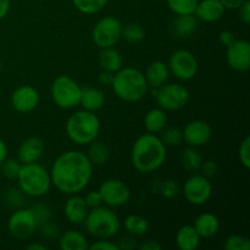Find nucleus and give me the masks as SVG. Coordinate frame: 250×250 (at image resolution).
Instances as JSON below:
<instances>
[{
  "instance_id": "1a4fd4ad",
  "label": "nucleus",
  "mask_w": 250,
  "mask_h": 250,
  "mask_svg": "<svg viewBox=\"0 0 250 250\" xmlns=\"http://www.w3.org/2000/svg\"><path fill=\"white\" fill-rule=\"evenodd\" d=\"M122 26L119 19L114 16L103 17L95 23L92 32L93 42L100 49L115 46L121 39Z\"/></svg>"
},
{
  "instance_id": "603ef678",
  "label": "nucleus",
  "mask_w": 250,
  "mask_h": 250,
  "mask_svg": "<svg viewBox=\"0 0 250 250\" xmlns=\"http://www.w3.org/2000/svg\"><path fill=\"white\" fill-rule=\"evenodd\" d=\"M10 6H11L10 0H0V20H2L9 14Z\"/></svg>"
},
{
  "instance_id": "8fccbe9b",
  "label": "nucleus",
  "mask_w": 250,
  "mask_h": 250,
  "mask_svg": "<svg viewBox=\"0 0 250 250\" xmlns=\"http://www.w3.org/2000/svg\"><path fill=\"white\" fill-rule=\"evenodd\" d=\"M117 246H119V249L131 250V249L136 248V242H134L133 236L126 237V238H122L121 241H120V243L117 244Z\"/></svg>"
},
{
  "instance_id": "0eeeda50",
  "label": "nucleus",
  "mask_w": 250,
  "mask_h": 250,
  "mask_svg": "<svg viewBox=\"0 0 250 250\" xmlns=\"http://www.w3.org/2000/svg\"><path fill=\"white\" fill-rule=\"evenodd\" d=\"M82 87L67 75H60L54 80L50 93L53 102L60 109H73L80 105Z\"/></svg>"
},
{
  "instance_id": "bb28decb",
  "label": "nucleus",
  "mask_w": 250,
  "mask_h": 250,
  "mask_svg": "<svg viewBox=\"0 0 250 250\" xmlns=\"http://www.w3.org/2000/svg\"><path fill=\"white\" fill-rule=\"evenodd\" d=\"M167 125V115L161 107L150 109L144 116V127L148 133L159 134Z\"/></svg>"
},
{
  "instance_id": "2eb2a0df",
  "label": "nucleus",
  "mask_w": 250,
  "mask_h": 250,
  "mask_svg": "<svg viewBox=\"0 0 250 250\" xmlns=\"http://www.w3.org/2000/svg\"><path fill=\"white\" fill-rule=\"evenodd\" d=\"M39 93L32 85H21L16 88L11 94V106L20 114L31 112L38 106Z\"/></svg>"
},
{
  "instance_id": "cd10ccee",
  "label": "nucleus",
  "mask_w": 250,
  "mask_h": 250,
  "mask_svg": "<svg viewBox=\"0 0 250 250\" xmlns=\"http://www.w3.org/2000/svg\"><path fill=\"white\" fill-rule=\"evenodd\" d=\"M88 146H88V151L85 155L88 156V159L93 164V166L104 165V164H106L109 161L110 150L106 144L95 139V141L90 142Z\"/></svg>"
},
{
  "instance_id": "39448f33",
  "label": "nucleus",
  "mask_w": 250,
  "mask_h": 250,
  "mask_svg": "<svg viewBox=\"0 0 250 250\" xmlns=\"http://www.w3.org/2000/svg\"><path fill=\"white\" fill-rule=\"evenodd\" d=\"M84 226L88 233L97 239H110L119 233L121 222L111 208L100 205L88 211Z\"/></svg>"
},
{
  "instance_id": "4c0bfd02",
  "label": "nucleus",
  "mask_w": 250,
  "mask_h": 250,
  "mask_svg": "<svg viewBox=\"0 0 250 250\" xmlns=\"http://www.w3.org/2000/svg\"><path fill=\"white\" fill-rule=\"evenodd\" d=\"M238 158L244 168H250V137H246L239 146Z\"/></svg>"
},
{
  "instance_id": "423d86ee",
  "label": "nucleus",
  "mask_w": 250,
  "mask_h": 250,
  "mask_svg": "<svg viewBox=\"0 0 250 250\" xmlns=\"http://www.w3.org/2000/svg\"><path fill=\"white\" fill-rule=\"evenodd\" d=\"M16 180L20 190L28 197H43L51 187L50 173L37 163L22 164Z\"/></svg>"
},
{
  "instance_id": "473e14b6",
  "label": "nucleus",
  "mask_w": 250,
  "mask_h": 250,
  "mask_svg": "<svg viewBox=\"0 0 250 250\" xmlns=\"http://www.w3.org/2000/svg\"><path fill=\"white\" fill-rule=\"evenodd\" d=\"M199 0H166L167 6L176 15L194 14Z\"/></svg>"
},
{
  "instance_id": "6e6552de",
  "label": "nucleus",
  "mask_w": 250,
  "mask_h": 250,
  "mask_svg": "<svg viewBox=\"0 0 250 250\" xmlns=\"http://www.w3.org/2000/svg\"><path fill=\"white\" fill-rule=\"evenodd\" d=\"M159 107L165 111H177L189 102V90L178 83H165L160 88H153Z\"/></svg>"
},
{
  "instance_id": "f8f14e48",
  "label": "nucleus",
  "mask_w": 250,
  "mask_h": 250,
  "mask_svg": "<svg viewBox=\"0 0 250 250\" xmlns=\"http://www.w3.org/2000/svg\"><path fill=\"white\" fill-rule=\"evenodd\" d=\"M98 190L102 195L103 203L110 208L122 207L131 199V189L119 178H109L104 181Z\"/></svg>"
},
{
  "instance_id": "09e8293b",
  "label": "nucleus",
  "mask_w": 250,
  "mask_h": 250,
  "mask_svg": "<svg viewBox=\"0 0 250 250\" xmlns=\"http://www.w3.org/2000/svg\"><path fill=\"white\" fill-rule=\"evenodd\" d=\"M141 250H160L161 244L156 239H146L139 246Z\"/></svg>"
},
{
  "instance_id": "f3484780",
  "label": "nucleus",
  "mask_w": 250,
  "mask_h": 250,
  "mask_svg": "<svg viewBox=\"0 0 250 250\" xmlns=\"http://www.w3.org/2000/svg\"><path fill=\"white\" fill-rule=\"evenodd\" d=\"M44 154V143L38 137L24 139L17 151V158L21 164L38 163Z\"/></svg>"
},
{
  "instance_id": "a19ab883",
  "label": "nucleus",
  "mask_w": 250,
  "mask_h": 250,
  "mask_svg": "<svg viewBox=\"0 0 250 250\" xmlns=\"http://www.w3.org/2000/svg\"><path fill=\"white\" fill-rule=\"evenodd\" d=\"M200 170H202V175H204L208 178H211L219 171V165H217V163L215 160H208L202 163Z\"/></svg>"
},
{
  "instance_id": "9b49d317",
  "label": "nucleus",
  "mask_w": 250,
  "mask_h": 250,
  "mask_svg": "<svg viewBox=\"0 0 250 250\" xmlns=\"http://www.w3.org/2000/svg\"><path fill=\"white\" fill-rule=\"evenodd\" d=\"M183 195L189 204L200 207L207 204L212 195V186L210 178L202 173L192 175L185 182L182 188Z\"/></svg>"
},
{
  "instance_id": "20e7f679",
  "label": "nucleus",
  "mask_w": 250,
  "mask_h": 250,
  "mask_svg": "<svg viewBox=\"0 0 250 250\" xmlns=\"http://www.w3.org/2000/svg\"><path fill=\"white\" fill-rule=\"evenodd\" d=\"M100 132V120L94 112L81 110L68 117L66 122V133L73 143L87 146L95 141Z\"/></svg>"
},
{
  "instance_id": "ea45409f",
  "label": "nucleus",
  "mask_w": 250,
  "mask_h": 250,
  "mask_svg": "<svg viewBox=\"0 0 250 250\" xmlns=\"http://www.w3.org/2000/svg\"><path fill=\"white\" fill-rule=\"evenodd\" d=\"M39 229H41L42 236H43L45 239H48V241H54V239L60 237V229H59V227L56 226V225L51 224L50 221L42 225Z\"/></svg>"
},
{
  "instance_id": "c9c22d12",
  "label": "nucleus",
  "mask_w": 250,
  "mask_h": 250,
  "mask_svg": "<svg viewBox=\"0 0 250 250\" xmlns=\"http://www.w3.org/2000/svg\"><path fill=\"white\" fill-rule=\"evenodd\" d=\"M0 166H1V172L5 177L9 180H16L22 164L15 159H5V161Z\"/></svg>"
},
{
  "instance_id": "a18cd8bd",
  "label": "nucleus",
  "mask_w": 250,
  "mask_h": 250,
  "mask_svg": "<svg viewBox=\"0 0 250 250\" xmlns=\"http://www.w3.org/2000/svg\"><path fill=\"white\" fill-rule=\"evenodd\" d=\"M21 190L12 189L7 194V202L12 205V207H20L22 204V195Z\"/></svg>"
},
{
  "instance_id": "864d4df0",
  "label": "nucleus",
  "mask_w": 250,
  "mask_h": 250,
  "mask_svg": "<svg viewBox=\"0 0 250 250\" xmlns=\"http://www.w3.org/2000/svg\"><path fill=\"white\" fill-rule=\"evenodd\" d=\"M6 156H7L6 143H5L4 141H1V139H0V165L4 163L5 159H6Z\"/></svg>"
},
{
  "instance_id": "37998d69",
  "label": "nucleus",
  "mask_w": 250,
  "mask_h": 250,
  "mask_svg": "<svg viewBox=\"0 0 250 250\" xmlns=\"http://www.w3.org/2000/svg\"><path fill=\"white\" fill-rule=\"evenodd\" d=\"M90 250H120L119 246L109 239H98L97 242L89 246Z\"/></svg>"
},
{
  "instance_id": "412c9836",
  "label": "nucleus",
  "mask_w": 250,
  "mask_h": 250,
  "mask_svg": "<svg viewBox=\"0 0 250 250\" xmlns=\"http://www.w3.org/2000/svg\"><path fill=\"white\" fill-rule=\"evenodd\" d=\"M170 68H168L167 63L163 62V61H154L150 65L146 67V83L150 88H160L165 83H167L168 78H170Z\"/></svg>"
},
{
  "instance_id": "de8ad7c7",
  "label": "nucleus",
  "mask_w": 250,
  "mask_h": 250,
  "mask_svg": "<svg viewBox=\"0 0 250 250\" xmlns=\"http://www.w3.org/2000/svg\"><path fill=\"white\" fill-rule=\"evenodd\" d=\"M114 75L115 73L109 72V71H102L99 77H98V81L103 85H111L112 81H114Z\"/></svg>"
},
{
  "instance_id": "9d476101",
  "label": "nucleus",
  "mask_w": 250,
  "mask_h": 250,
  "mask_svg": "<svg viewBox=\"0 0 250 250\" xmlns=\"http://www.w3.org/2000/svg\"><path fill=\"white\" fill-rule=\"evenodd\" d=\"M38 229L36 217L31 208L17 209L11 214L7 221V231L14 238L26 241L32 237Z\"/></svg>"
},
{
  "instance_id": "c756f323",
  "label": "nucleus",
  "mask_w": 250,
  "mask_h": 250,
  "mask_svg": "<svg viewBox=\"0 0 250 250\" xmlns=\"http://www.w3.org/2000/svg\"><path fill=\"white\" fill-rule=\"evenodd\" d=\"M124 226L125 229L128 232L129 236L141 237L144 236L148 232L149 222L143 216H139V215H129V216H127L125 219Z\"/></svg>"
},
{
  "instance_id": "dca6fc26",
  "label": "nucleus",
  "mask_w": 250,
  "mask_h": 250,
  "mask_svg": "<svg viewBox=\"0 0 250 250\" xmlns=\"http://www.w3.org/2000/svg\"><path fill=\"white\" fill-rule=\"evenodd\" d=\"M182 133L183 141L189 146H203L211 139L212 129L207 121L193 120L186 125Z\"/></svg>"
},
{
  "instance_id": "79ce46f5",
  "label": "nucleus",
  "mask_w": 250,
  "mask_h": 250,
  "mask_svg": "<svg viewBox=\"0 0 250 250\" xmlns=\"http://www.w3.org/2000/svg\"><path fill=\"white\" fill-rule=\"evenodd\" d=\"M84 202L89 209L100 207L103 203V199H102V195H100L99 190H90V192H88L84 197Z\"/></svg>"
},
{
  "instance_id": "6e6d98bb",
  "label": "nucleus",
  "mask_w": 250,
  "mask_h": 250,
  "mask_svg": "<svg viewBox=\"0 0 250 250\" xmlns=\"http://www.w3.org/2000/svg\"><path fill=\"white\" fill-rule=\"evenodd\" d=\"M1 68H2V65H1V61H0V71H1Z\"/></svg>"
},
{
  "instance_id": "393cba45",
  "label": "nucleus",
  "mask_w": 250,
  "mask_h": 250,
  "mask_svg": "<svg viewBox=\"0 0 250 250\" xmlns=\"http://www.w3.org/2000/svg\"><path fill=\"white\" fill-rule=\"evenodd\" d=\"M198 28V19L192 15H177L172 22V31L178 38H188L193 36Z\"/></svg>"
},
{
  "instance_id": "58836bf2",
  "label": "nucleus",
  "mask_w": 250,
  "mask_h": 250,
  "mask_svg": "<svg viewBox=\"0 0 250 250\" xmlns=\"http://www.w3.org/2000/svg\"><path fill=\"white\" fill-rule=\"evenodd\" d=\"M160 192L165 198H167V199H172V198H175L176 195L180 193V185H178L176 181L167 180L161 185Z\"/></svg>"
},
{
  "instance_id": "4be33fe9",
  "label": "nucleus",
  "mask_w": 250,
  "mask_h": 250,
  "mask_svg": "<svg viewBox=\"0 0 250 250\" xmlns=\"http://www.w3.org/2000/svg\"><path fill=\"white\" fill-rule=\"evenodd\" d=\"M105 104V93L97 87H83L81 90L80 105L83 110L95 112L102 109Z\"/></svg>"
},
{
  "instance_id": "5701e85b",
  "label": "nucleus",
  "mask_w": 250,
  "mask_h": 250,
  "mask_svg": "<svg viewBox=\"0 0 250 250\" xmlns=\"http://www.w3.org/2000/svg\"><path fill=\"white\" fill-rule=\"evenodd\" d=\"M200 239L192 225H185L176 233V246L181 250H195L199 247Z\"/></svg>"
},
{
  "instance_id": "a211bd4d",
  "label": "nucleus",
  "mask_w": 250,
  "mask_h": 250,
  "mask_svg": "<svg viewBox=\"0 0 250 250\" xmlns=\"http://www.w3.org/2000/svg\"><path fill=\"white\" fill-rule=\"evenodd\" d=\"M89 208L84 202V198L77 194H71L70 198L66 200L63 207V214L66 219L72 225H81L84 222L87 217Z\"/></svg>"
},
{
  "instance_id": "f704fd0d",
  "label": "nucleus",
  "mask_w": 250,
  "mask_h": 250,
  "mask_svg": "<svg viewBox=\"0 0 250 250\" xmlns=\"http://www.w3.org/2000/svg\"><path fill=\"white\" fill-rule=\"evenodd\" d=\"M225 250H250V239L241 234H232L225 239Z\"/></svg>"
},
{
  "instance_id": "c03bdc74",
  "label": "nucleus",
  "mask_w": 250,
  "mask_h": 250,
  "mask_svg": "<svg viewBox=\"0 0 250 250\" xmlns=\"http://www.w3.org/2000/svg\"><path fill=\"white\" fill-rule=\"evenodd\" d=\"M239 12V19L243 22L244 24L250 23V0H246L241 6L238 7Z\"/></svg>"
},
{
  "instance_id": "f257e3e1",
  "label": "nucleus",
  "mask_w": 250,
  "mask_h": 250,
  "mask_svg": "<svg viewBox=\"0 0 250 250\" xmlns=\"http://www.w3.org/2000/svg\"><path fill=\"white\" fill-rule=\"evenodd\" d=\"M49 173L56 189L67 195L78 194L92 178L93 164L82 151L68 150L56 158Z\"/></svg>"
},
{
  "instance_id": "3c124183",
  "label": "nucleus",
  "mask_w": 250,
  "mask_h": 250,
  "mask_svg": "<svg viewBox=\"0 0 250 250\" xmlns=\"http://www.w3.org/2000/svg\"><path fill=\"white\" fill-rule=\"evenodd\" d=\"M220 1L224 5L225 9L237 10L244 1H246V0H220Z\"/></svg>"
},
{
  "instance_id": "6ab92c4d",
  "label": "nucleus",
  "mask_w": 250,
  "mask_h": 250,
  "mask_svg": "<svg viewBox=\"0 0 250 250\" xmlns=\"http://www.w3.org/2000/svg\"><path fill=\"white\" fill-rule=\"evenodd\" d=\"M225 10L220 0H202L198 1L194 16L203 22H216L222 19Z\"/></svg>"
},
{
  "instance_id": "f03ea898",
  "label": "nucleus",
  "mask_w": 250,
  "mask_h": 250,
  "mask_svg": "<svg viewBox=\"0 0 250 250\" xmlns=\"http://www.w3.org/2000/svg\"><path fill=\"white\" fill-rule=\"evenodd\" d=\"M167 156L165 144L153 133L142 134L132 146L131 163L141 173H150L164 165Z\"/></svg>"
},
{
  "instance_id": "ddd939ff",
  "label": "nucleus",
  "mask_w": 250,
  "mask_h": 250,
  "mask_svg": "<svg viewBox=\"0 0 250 250\" xmlns=\"http://www.w3.org/2000/svg\"><path fill=\"white\" fill-rule=\"evenodd\" d=\"M170 72L181 81H189L197 75L198 61L193 53L180 49L173 51L167 63Z\"/></svg>"
},
{
  "instance_id": "c85d7f7f",
  "label": "nucleus",
  "mask_w": 250,
  "mask_h": 250,
  "mask_svg": "<svg viewBox=\"0 0 250 250\" xmlns=\"http://www.w3.org/2000/svg\"><path fill=\"white\" fill-rule=\"evenodd\" d=\"M181 166L185 168L187 172H197L198 170H200V166H202L203 159L202 155L199 154V151L195 149V146H189V148L185 149L183 153L181 154Z\"/></svg>"
},
{
  "instance_id": "5fc2aeb1",
  "label": "nucleus",
  "mask_w": 250,
  "mask_h": 250,
  "mask_svg": "<svg viewBox=\"0 0 250 250\" xmlns=\"http://www.w3.org/2000/svg\"><path fill=\"white\" fill-rule=\"evenodd\" d=\"M27 250H46V247L41 243H31L26 247Z\"/></svg>"
},
{
  "instance_id": "aec40b11",
  "label": "nucleus",
  "mask_w": 250,
  "mask_h": 250,
  "mask_svg": "<svg viewBox=\"0 0 250 250\" xmlns=\"http://www.w3.org/2000/svg\"><path fill=\"white\" fill-rule=\"evenodd\" d=\"M193 227L200 238H211V237L216 236L217 232L220 229V220L216 215L211 214V212H203V214L198 215L197 219L194 220Z\"/></svg>"
},
{
  "instance_id": "e433bc0d",
  "label": "nucleus",
  "mask_w": 250,
  "mask_h": 250,
  "mask_svg": "<svg viewBox=\"0 0 250 250\" xmlns=\"http://www.w3.org/2000/svg\"><path fill=\"white\" fill-rule=\"evenodd\" d=\"M32 211H33L34 217H36V221H37V226L39 227L42 225L46 224L48 221H50L51 219V211L49 209V207L44 204H36L31 208Z\"/></svg>"
},
{
  "instance_id": "49530a36",
  "label": "nucleus",
  "mask_w": 250,
  "mask_h": 250,
  "mask_svg": "<svg viewBox=\"0 0 250 250\" xmlns=\"http://www.w3.org/2000/svg\"><path fill=\"white\" fill-rule=\"evenodd\" d=\"M219 41L222 45L229 46L236 41V38H234V34L232 33L231 31H222L221 33L219 34Z\"/></svg>"
},
{
  "instance_id": "a878e982",
  "label": "nucleus",
  "mask_w": 250,
  "mask_h": 250,
  "mask_svg": "<svg viewBox=\"0 0 250 250\" xmlns=\"http://www.w3.org/2000/svg\"><path fill=\"white\" fill-rule=\"evenodd\" d=\"M124 59L121 53L115 46L110 48H103L99 53V66L103 71L116 73L122 67Z\"/></svg>"
},
{
  "instance_id": "4468645a",
  "label": "nucleus",
  "mask_w": 250,
  "mask_h": 250,
  "mask_svg": "<svg viewBox=\"0 0 250 250\" xmlns=\"http://www.w3.org/2000/svg\"><path fill=\"white\" fill-rule=\"evenodd\" d=\"M226 61L236 72H246L250 67V43L246 39H236L226 46Z\"/></svg>"
},
{
  "instance_id": "7ed1b4c3",
  "label": "nucleus",
  "mask_w": 250,
  "mask_h": 250,
  "mask_svg": "<svg viewBox=\"0 0 250 250\" xmlns=\"http://www.w3.org/2000/svg\"><path fill=\"white\" fill-rule=\"evenodd\" d=\"M111 87L116 97L126 103L139 102L149 90L144 73L133 67L120 68L114 75Z\"/></svg>"
},
{
  "instance_id": "7c9ffc66",
  "label": "nucleus",
  "mask_w": 250,
  "mask_h": 250,
  "mask_svg": "<svg viewBox=\"0 0 250 250\" xmlns=\"http://www.w3.org/2000/svg\"><path fill=\"white\" fill-rule=\"evenodd\" d=\"M121 38H124L127 43L138 44L146 38V29L138 22H129L122 26Z\"/></svg>"
},
{
  "instance_id": "2f4dec72",
  "label": "nucleus",
  "mask_w": 250,
  "mask_h": 250,
  "mask_svg": "<svg viewBox=\"0 0 250 250\" xmlns=\"http://www.w3.org/2000/svg\"><path fill=\"white\" fill-rule=\"evenodd\" d=\"M73 5L84 15H94L102 11L107 4V0H72Z\"/></svg>"
},
{
  "instance_id": "b1692460",
  "label": "nucleus",
  "mask_w": 250,
  "mask_h": 250,
  "mask_svg": "<svg viewBox=\"0 0 250 250\" xmlns=\"http://www.w3.org/2000/svg\"><path fill=\"white\" fill-rule=\"evenodd\" d=\"M59 247L61 250H88L89 243L83 233L75 229H68L59 238Z\"/></svg>"
},
{
  "instance_id": "72a5a7b5",
  "label": "nucleus",
  "mask_w": 250,
  "mask_h": 250,
  "mask_svg": "<svg viewBox=\"0 0 250 250\" xmlns=\"http://www.w3.org/2000/svg\"><path fill=\"white\" fill-rule=\"evenodd\" d=\"M161 136L160 139L165 146H177L182 143L183 141V133L182 129H180L178 127H168V128H164L160 132Z\"/></svg>"
}]
</instances>
